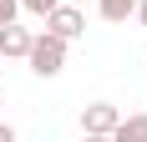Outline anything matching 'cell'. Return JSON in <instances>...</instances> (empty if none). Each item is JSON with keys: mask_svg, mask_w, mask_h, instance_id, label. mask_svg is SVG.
Masks as SVG:
<instances>
[{"mask_svg": "<svg viewBox=\"0 0 147 142\" xmlns=\"http://www.w3.org/2000/svg\"><path fill=\"white\" fill-rule=\"evenodd\" d=\"M26 61H30V71L36 76H61L66 71V41L61 36H51V30H41V36H30V51H26Z\"/></svg>", "mask_w": 147, "mask_h": 142, "instance_id": "cell-1", "label": "cell"}, {"mask_svg": "<svg viewBox=\"0 0 147 142\" xmlns=\"http://www.w3.org/2000/svg\"><path fill=\"white\" fill-rule=\"evenodd\" d=\"M41 20H46V30H51V36H61L66 46H71L76 36H86V10H81V5H66V0H61V5H51Z\"/></svg>", "mask_w": 147, "mask_h": 142, "instance_id": "cell-2", "label": "cell"}, {"mask_svg": "<svg viewBox=\"0 0 147 142\" xmlns=\"http://www.w3.org/2000/svg\"><path fill=\"white\" fill-rule=\"evenodd\" d=\"M122 122V112L112 101H86L81 107V132H96V137H112V127Z\"/></svg>", "mask_w": 147, "mask_h": 142, "instance_id": "cell-3", "label": "cell"}, {"mask_svg": "<svg viewBox=\"0 0 147 142\" xmlns=\"http://www.w3.org/2000/svg\"><path fill=\"white\" fill-rule=\"evenodd\" d=\"M26 51H30V30L15 26V20H5V26H0V61H5V56H20V61H26Z\"/></svg>", "mask_w": 147, "mask_h": 142, "instance_id": "cell-4", "label": "cell"}, {"mask_svg": "<svg viewBox=\"0 0 147 142\" xmlns=\"http://www.w3.org/2000/svg\"><path fill=\"white\" fill-rule=\"evenodd\" d=\"M112 142H147V112H132L112 127Z\"/></svg>", "mask_w": 147, "mask_h": 142, "instance_id": "cell-5", "label": "cell"}, {"mask_svg": "<svg viewBox=\"0 0 147 142\" xmlns=\"http://www.w3.org/2000/svg\"><path fill=\"white\" fill-rule=\"evenodd\" d=\"M96 10H102V20H127L137 10V0H96Z\"/></svg>", "mask_w": 147, "mask_h": 142, "instance_id": "cell-6", "label": "cell"}, {"mask_svg": "<svg viewBox=\"0 0 147 142\" xmlns=\"http://www.w3.org/2000/svg\"><path fill=\"white\" fill-rule=\"evenodd\" d=\"M51 5H61V0H20V10H30V15H46Z\"/></svg>", "mask_w": 147, "mask_h": 142, "instance_id": "cell-7", "label": "cell"}, {"mask_svg": "<svg viewBox=\"0 0 147 142\" xmlns=\"http://www.w3.org/2000/svg\"><path fill=\"white\" fill-rule=\"evenodd\" d=\"M15 15H20V0H0V26H5V20H15Z\"/></svg>", "mask_w": 147, "mask_h": 142, "instance_id": "cell-8", "label": "cell"}, {"mask_svg": "<svg viewBox=\"0 0 147 142\" xmlns=\"http://www.w3.org/2000/svg\"><path fill=\"white\" fill-rule=\"evenodd\" d=\"M0 142H15V127H10V122H0Z\"/></svg>", "mask_w": 147, "mask_h": 142, "instance_id": "cell-9", "label": "cell"}, {"mask_svg": "<svg viewBox=\"0 0 147 142\" xmlns=\"http://www.w3.org/2000/svg\"><path fill=\"white\" fill-rule=\"evenodd\" d=\"M132 15L142 20V30H147V0H137V10H132Z\"/></svg>", "mask_w": 147, "mask_h": 142, "instance_id": "cell-10", "label": "cell"}, {"mask_svg": "<svg viewBox=\"0 0 147 142\" xmlns=\"http://www.w3.org/2000/svg\"><path fill=\"white\" fill-rule=\"evenodd\" d=\"M81 142H112V137H96V132H81Z\"/></svg>", "mask_w": 147, "mask_h": 142, "instance_id": "cell-11", "label": "cell"}, {"mask_svg": "<svg viewBox=\"0 0 147 142\" xmlns=\"http://www.w3.org/2000/svg\"><path fill=\"white\" fill-rule=\"evenodd\" d=\"M66 5H86V0H66Z\"/></svg>", "mask_w": 147, "mask_h": 142, "instance_id": "cell-12", "label": "cell"}, {"mask_svg": "<svg viewBox=\"0 0 147 142\" xmlns=\"http://www.w3.org/2000/svg\"><path fill=\"white\" fill-rule=\"evenodd\" d=\"M0 107H5V91H0Z\"/></svg>", "mask_w": 147, "mask_h": 142, "instance_id": "cell-13", "label": "cell"}]
</instances>
